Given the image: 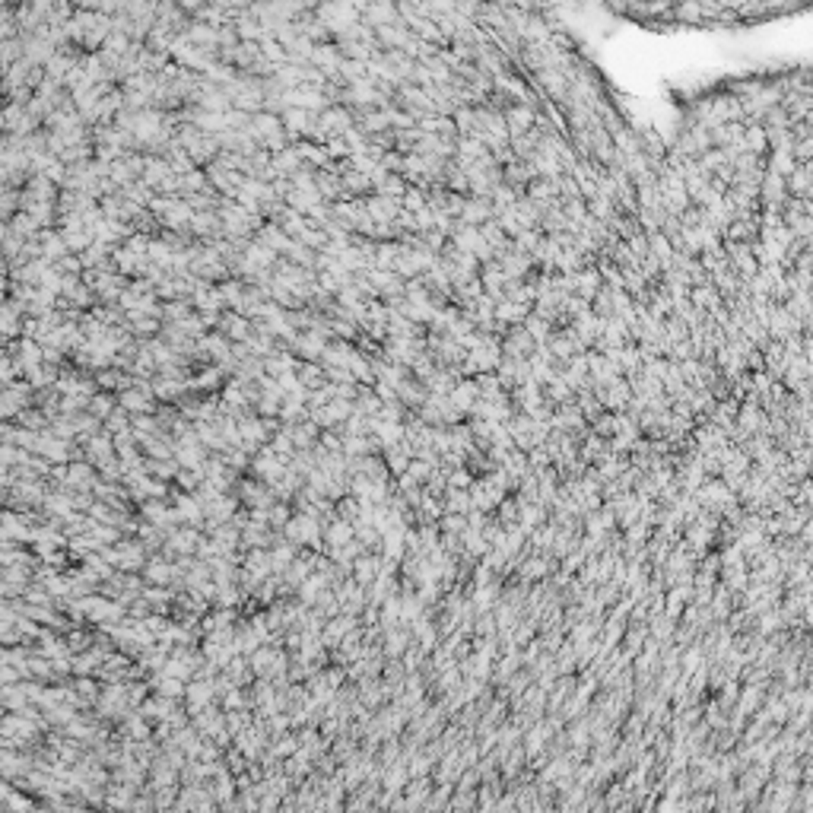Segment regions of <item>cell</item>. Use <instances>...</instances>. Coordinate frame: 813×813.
<instances>
[{
	"label": "cell",
	"instance_id": "6da1fadb",
	"mask_svg": "<svg viewBox=\"0 0 813 813\" xmlns=\"http://www.w3.org/2000/svg\"><path fill=\"white\" fill-rule=\"evenodd\" d=\"M489 220H493V203H489L487 197H464L461 216H457V223H461V226L480 229L483 223H489Z\"/></svg>",
	"mask_w": 813,
	"mask_h": 813
},
{
	"label": "cell",
	"instance_id": "7a4b0ae2",
	"mask_svg": "<svg viewBox=\"0 0 813 813\" xmlns=\"http://www.w3.org/2000/svg\"><path fill=\"white\" fill-rule=\"evenodd\" d=\"M502 118H505V127H509V140H511V137H521V134H528L531 127H534L537 108H531V105H509V108L502 112Z\"/></svg>",
	"mask_w": 813,
	"mask_h": 813
},
{
	"label": "cell",
	"instance_id": "3957f363",
	"mask_svg": "<svg viewBox=\"0 0 813 813\" xmlns=\"http://www.w3.org/2000/svg\"><path fill=\"white\" fill-rule=\"evenodd\" d=\"M480 400V388H477L474 378H457L455 388L448 391V404H452L457 413H470V407Z\"/></svg>",
	"mask_w": 813,
	"mask_h": 813
},
{
	"label": "cell",
	"instance_id": "277c9868",
	"mask_svg": "<svg viewBox=\"0 0 813 813\" xmlns=\"http://www.w3.org/2000/svg\"><path fill=\"white\" fill-rule=\"evenodd\" d=\"M366 213H368V220L375 223V226H388V223H394L398 220V213H400V201H388V197H368L366 201Z\"/></svg>",
	"mask_w": 813,
	"mask_h": 813
},
{
	"label": "cell",
	"instance_id": "5b68a950",
	"mask_svg": "<svg viewBox=\"0 0 813 813\" xmlns=\"http://www.w3.org/2000/svg\"><path fill=\"white\" fill-rule=\"evenodd\" d=\"M531 315V305H515V302H509V299H502V302H496V309H493V321L496 324H509V327H515V324H521L524 318Z\"/></svg>",
	"mask_w": 813,
	"mask_h": 813
},
{
	"label": "cell",
	"instance_id": "8992f818",
	"mask_svg": "<svg viewBox=\"0 0 813 813\" xmlns=\"http://www.w3.org/2000/svg\"><path fill=\"white\" fill-rule=\"evenodd\" d=\"M511 213H515L518 229H541V213H537V203L531 201V197H524V194L518 197Z\"/></svg>",
	"mask_w": 813,
	"mask_h": 813
},
{
	"label": "cell",
	"instance_id": "52a82bcc",
	"mask_svg": "<svg viewBox=\"0 0 813 813\" xmlns=\"http://www.w3.org/2000/svg\"><path fill=\"white\" fill-rule=\"evenodd\" d=\"M394 394H398V404H400V407H404V404H407V407H423V400L429 398L426 388H423L420 381H410V378L400 381V385L394 388Z\"/></svg>",
	"mask_w": 813,
	"mask_h": 813
},
{
	"label": "cell",
	"instance_id": "ba28073f",
	"mask_svg": "<svg viewBox=\"0 0 813 813\" xmlns=\"http://www.w3.org/2000/svg\"><path fill=\"white\" fill-rule=\"evenodd\" d=\"M743 149H747L750 156H760V153H766V149H769L766 131H762L760 124H747V127H743Z\"/></svg>",
	"mask_w": 813,
	"mask_h": 813
},
{
	"label": "cell",
	"instance_id": "9c48e42d",
	"mask_svg": "<svg viewBox=\"0 0 813 813\" xmlns=\"http://www.w3.org/2000/svg\"><path fill=\"white\" fill-rule=\"evenodd\" d=\"M407 188H410V184H407L404 175H388V179L381 181V184H375V194H378V197H388V201H400Z\"/></svg>",
	"mask_w": 813,
	"mask_h": 813
},
{
	"label": "cell",
	"instance_id": "30bf717a",
	"mask_svg": "<svg viewBox=\"0 0 813 813\" xmlns=\"http://www.w3.org/2000/svg\"><path fill=\"white\" fill-rule=\"evenodd\" d=\"M521 327L531 334L534 346H543V344H546V337H550V331H553V324H546V321H543V318H537L534 312H531V315L521 321Z\"/></svg>",
	"mask_w": 813,
	"mask_h": 813
},
{
	"label": "cell",
	"instance_id": "8fae6325",
	"mask_svg": "<svg viewBox=\"0 0 813 813\" xmlns=\"http://www.w3.org/2000/svg\"><path fill=\"white\" fill-rule=\"evenodd\" d=\"M423 207H426V191L410 184V188L404 191V197H400V210H407V213H420Z\"/></svg>",
	"mask_w": 813,
	"mask_h": 813
},
{
	"label": "cell",
	"instance_id": "7c38bea8",
	"mask_svg": "<svg viewBox=\"0 0 813 813\" xmlns=\"http://www.w3.org/2000/svg\"><path fill=\"white\" fill-rule=\"evenodd\" d=\"M286 124H289L292 131H299V134H309L315 121H312V115L302 112V108H286Z\"/></svg>",
	"mask_w": 813,
	"mask_h": 813
},
{
	"label": "cell",
	"instance_id": "4fadbf2b",
	"mask_svg": "<svg viewBox=\"0 0 813 813\" xmlns=\"http://www.w3.org/2000/svg\"><path fill=\"white\" fill-rule=\"evenodd\" d=\"M594 426H597L600 435H617V416H613V413H604V416H597V420H594Z\"/></svg>",
	"mask_w": 813,
	"mask_h": 813
},
{
	"label": "cell",
	"instance_id": "5bb4252c",
	"mask_svg": "<svg viewBox=\"0 0 813 813\" xmlns=\"http://www.w3.org/2000/svg\"><path fill=\"white\" fill-rule=\"evenodd\" d=\"M124 407H131V410H149V400H147V394H140V391H127L124 394V400H121Z\"/></svg>",
	"mask_w": 813,
	"mask_h": 813
},
{
	"label": "cell",
	"instance_id": "9a60e30c",
	"mask_svg": "<svg viewBox=\"0 0 813 813\" xmlns=\"http://www.w3.org/2000/svg\"><path fill=\"white\" fill-rule=\"evenodd\" d=\"M344 184H346L350 191H368V188H372V181H368L366 175H359V172H350V175H346V181H344Z\"/></svg>",
	"mask_w": 813,
	"mask_h": 813
}]
</instances>
